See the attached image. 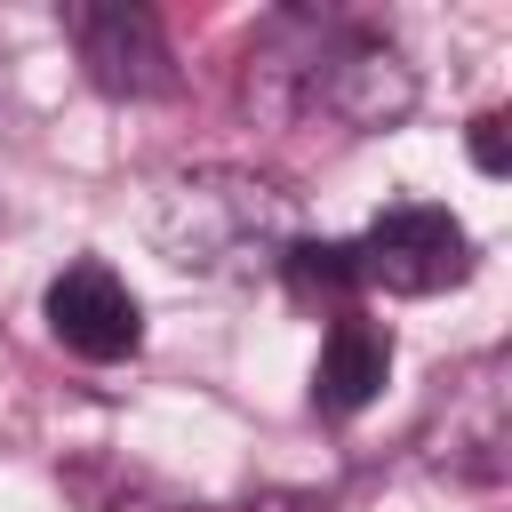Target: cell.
Masks as SVG:
<instances>
[{
  "label": "cell",
  "instance_id": "2",
  "mask_svg": "<svg viewBox=\"0 0 512 512\" xmlns=\"http://www.w3.org/2000/svg\"><path fill=\"white\" fill-rule=\"evenodd\" d=\"M352 264H360V288H384V296H432V288H456L472 272V240L448 208L432 200H400L384 208L360 240H352Z\"/></svg>",
  "mask_w": 512,
  "mask_h": 512
},
{
  "label": "cell",
  "instance_id": "7",
  "mask_svg": "<svg viewBox=\"0 0 512 512\" xmlns=\"http://www.w3.org/2000/svg\"><path fill=\"white\" fill-rule=\"evenodd\" d=\"M280 272H288V288H296V296H328V304H344V296L360 288L352 240H288Z\"/></svg>",
  "mask_w": 512,
  "mask_h": 512
},
{
  "label": "cell",
  "instance_id": "4",
  "mask_svg": "<svg viewBox=\"0 0 512 512\" xmlns=\"http://www.w3.org/2000/svg\"><path fill=\"white\" fill-rule=\"evenodd\" d=\"M48 336L80 360H128L144 336V312L112 264H64L48 280Z\"/></svg>",
  "mask_w": 512,
  "mask_h": 512
},
{
  "label": "cell",
  "instance_id": "1",
  "mask_svg": "<svg viewBox=\"0 0 512 512\" xmlns=\"http://www.w3.org/2000/svg\"><path fill=\"white\" fill-rule=\"evenodd\" d=\"M152 240L168 264L200 272V280H256V272H280L296 224H288V200L240 168H200V176H176L152 208Z\"/></svg>",
  "mask_w": 512,
  "mask_h": 512
},
{
  "label": "cell",
  "instance_id": "8",
  "mask_svg": "<svg viewBox=\"0 0 512 512\" xmlns=\"http://www.w3.org/2000/svg\"><path fill=\"white\" fill-rule=\"evenodd\" d=\"M472 160H480L488 176H504V168H512V144H504V112H480V120H472Z\"/></svg>",
  "mask_w": 512,
  "mask_h": 512
},
{
  "label": "cell",
  "instance_id": "5",
  "mask_svg": "<svg viewBox=\"0 0 512 512\" xmlns=\"http://www.w3.org/2000/svg\"><path fill=\"white\" fill-rule=\"evenodd\" d=\"M64 24H72V40H80L88 72H96L112 96H160V88H176L168 40H160V24H152L144 8H72Z\"/></svg>",
  "mask_w": 512,
  "mask_h": 512
},
{
  "label": "cell",
  "instance_id": "3",
  "mask_svg": "<svg viewBox=\"0 0 512 512\" xmlns=\"http://www.w3.org/2000/svg\"><path fill=\"white\" fill-rule=\"evenodd\" d=\"M304 104H320L344 128H392L416 104V72L400 64L392 40L344 32V40H320V56L304 64Z\"/></svg>",
  "mask_w": 512,
  "mask_h": 512
},
{
  "label": "cell",
  "instance_id": "6",
  "mask_svg": "<svg viewBox=\"0 0 512 512\" xmlns=\"http://www.w3.org/2000/svg\"><path fill=\"white\" fill-rule=\"evenodd\" d=\"M384 376H392V336H384L376 320L344 312V320L328 328L320 360H312V408H320V416H360V408L384 392Z\"/></svg>",
  "mask_w": 512,
  "mask_h": 512
}]
</instances>
